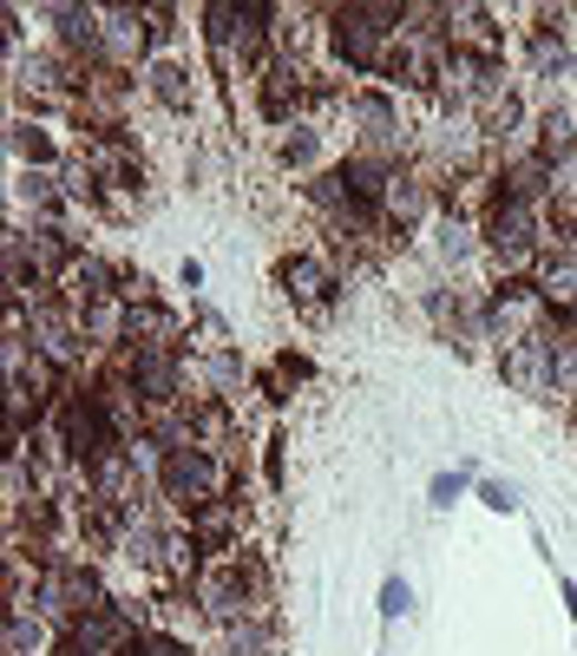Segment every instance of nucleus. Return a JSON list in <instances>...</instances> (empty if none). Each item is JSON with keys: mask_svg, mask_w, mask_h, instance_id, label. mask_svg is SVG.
Instances as JSON below:
<instances>
[{"mask_svg": "<svg viewBox=\"0 0 577 656\" xmlns=\"http://www.w3.org/2000/svg\"><path fill=\"white\" fill-rule=\"evenodd\" d=\"M33 604L53 624H79L85 610H99V578L85 565H72V558H47V572L33 584Z\"/></svg>", "mask_w": 577, "mask_h": 656, "instance_id": "f03ea898", "label": "nucleus"}, {"mask_svg": "<svg viewBox=\"0 0 577 656\" xmlns=\"http://www.w3.org/2000/svg\"><path fill=\"white\" fill-rule=\"evenodd\" d=\"M532 67L545 79H558L565 67H571V47H565V33H551V27H538L532 33Z\"/></svg>", "mask_w": 577, "mask_h": 656, "instance_id": "a211bd4d", "label": "nucleus"}, {"mask_svg": "<svg viewBox=\"0 0 577 656\" xmlns=\"http://www.w3.org/2000/svg\"><path fill=\"white\" fill-rule=\"evenodd\" d=\"M571 112H565V105H551V112H545V119H538V151H545V164H551V158H571Z\"/></svg>", "mask_w": 577, "mask_h": 656, "instance_id": "f3484780", "label": "nucleus"}, {"mask_svg": "<svg viewBox=\"0 0 577 656\" xmlns=\"http://www.w3.org/2000/svg\"><path fill=\"white\" fill-rule=\"evenodd\" d=\"M144 79H151V99H158V105H171V112H184V105H191V92H198L191 73H184V67H171V60H158Z\"/></svg>", "mask_w": 577, "mask_h": 656, "instance_id": "f8f14e48", "label": "nucleus"}, {"mask_svg": "<svg viewBox=\"0 0 577 656\" xmlns=\"http://www.w3.org/2000/svg\"><path fill=\"white\" fill-rule=\"evenodd\" d=\"M538 191H551V164H545V158H525V164H512V171H505V198L532 204Z\"/></svg>", "mask_w": 577, "mask_h": 656, "instance_id": "2eb2a0df", "label": "nucleus"}, {"mask_svg": "<svg viewBox=\"0 0 577 656\" xmlns=\"http://www.w3.org/2000/svg\"><path fill=\"white\" fill-rule=\"evenodd\" d=\"M132 335H139V342H171V335H178V315L158 309V302H139V309H132Z\"/></svg>", "mask_w": 577, "mask_h": 656, "instance_id": "6ab92c4d", "label": "nucleus"}, {"mask_svg": "<svg viewBox=\"0 0 577 656\" xmlns=\"http://www.w3.org/2000/svg\"><path fill=\"white\" fill-rule=\"evenodd\" d=\"M13 151H20V158H33V164H53V139H47V132H33V125H13Z\"/></svg>", "mask_w": 577, "mask_h": 656, "instance_id": "393cba45", "label": "nucleus"}, {"mask_svg": "<svg viewBox=\"0 0 577 656\" xmlns=\"http://www.w3.org/2000/svg\"><path fill=\"white\" fill-rule=\"evenodd\" d=\"M270 624H230V656H270Z\"/></svg>", "mask_w": 577, "mask_h": 656, "instance_id": "4be33fe9", "label": "nucleus"}, {"mask_svg": "<svg viewBox=\"0 0 577 656\" xmlns=\"http://www.w3.org/2000/svg\"><path fill=\"white\" fill-rule=\"evenodd\" d=\"M381 211H387L394 223H421V211H427V191H421L414 178H394V184H387V198H381Z\"/></svg>", "mask_w": 577, "mask_h": 656, "instance_id": "dca6fc26", "label": "nucleus"}, {"mask_svg": "<svg viewBox=\"0 0 577 656\" xmlns=\"http://www.w3.org/2000/svg\"><path fill=\"white\" fill-rule=\"evenodd\" d=\"M486 243L499 250L505 263L532 256V243H538V211H532V204H518V198H499V204H493V218H486Z\"/></svg>", "mask_w": 577, "mask_h": 656, "instance_id": "39448f33", "label": "nucleus"}, {"mask_svg": "<svg viewBox=\"0 0 577 656\" xmlns=\"http://www.w3.org/2000/svg\"><path fill=\"white\" fill-rule=\"evenodd\" d=\"M439 256H446V263H459V256H466V230H459V223H446V230H439Z\"/></svg>", "mask_w": 577, "mask_h": 656, "instance_id": "7c9ffc66", "label": "nucleus"}, {"mask_svg": "<svg viewBox=\"0 0 577 656\" xmlns=\"http://www.w3.org/2000/svg\"><path fill=\"white\" fill-rule=\"evenodd\" d=\"M283 283H288V295H295V302H308V309H328V290H335V283H328V270H322L315 256H288Z\"/></svg>", "mask_w": 577, "mask_h": 656, "instance_id": "9d476101", "label": "nucleus"}, {"mask_svg": "<svg viewBox=\"0 0 577 656\" xmlns=\"http://www.w3.org/2000/svg\"><path fill=\"white\" fill-rule=\"evenodd\" d=\"M551 335V329H545ZM551 387L558 394H577V335H558L551 342Z\"/></svg>", "mask_w": 577, "mask_h": 656, "instance_id": "412c9836", "label": "nucleus"}, {"mask_svg": "<svg viewBox=\"0 0 577 656\" xmlns=\"http://www.w3.org/2000/svg\"><path fill=\"white\" fill-rule=\"evenodd\" d=\"M348 119L367 132V145H381V151L401 139V119H394V99H387V92H355V99H348Z\"/></svg>", "mask_w": 577, "mask_h": 656, "instance_id": "6e6552de", "label": "nucleus"}, {"mask_svg": "<svg viewBox=\"0 0 577 656\" xmlns=\"http://www.w3.org/2000/svg\"><path fill=\"white\" fill-rule=\"evenodd\" d=\"M178 355H171V342H139V355H132V387H139L144 401H158V407H171L178 401Z\"/></svg>", "mask_w": 577, "mask_h": 656, "instance_id": "423d86ee", "label": "nucleus"}, {"mask_svg": "<svg viewBox=\"0 0 577 656\" xmlns=\"http://www.w3.org/2000/svg\"><path fill=\"white\" fill-rule=\"evenodd\" d=\"M505 374L518 387H551V335H525L505 349Z\"/></svg>", "mask_w": 577, "mask_h": 656, "instance_id": "1a4fd4ad", "label": "nucleus"}, {"mask_svg": "<svg viewBox=\"0 0 577 656\" xmlns=\"http://www.w3.org/2000/svg\"><path fill=\"white\" fill-rule=\"evenodd\" d=\"M223 538H230V506H204L198 512V545L223 552Z\"/></svg>", "mask_w": 577, "mask_h": 656, "instance_id": "b1692460", "label": "nucleus"}, {"mask_svg": "<svg viewBox=\"0 0 577 656\" xmlns=\"http://www.w3.org/2000/svg\"><path fill=\"white\" fill-rule=\"evenodd\" d=\"M139 644L132 637V617L119 610V604H99V610H85L79 624H72V650L79 656H125Z\"/></svg>", "mask_w": 577, "mask_h": 656, "instance_id": "20e7f679", "label": "nucleus"}, {"mask_svg": "<svg viewBox=\"0 0 577 656\" xmlns=\"http://www.w3.org/2000/svg\"><path fill=\"white\" fill-rule=\"evenodd\" d=\"M407 20V7H342L335 13V53L348 67H387V33Z\"/></svg>", "mask_w": 577, "mask_h": 656, "instance_id": "f257e3e1", "label": "nucleus"}, {"mask_svg": "<svg viewBox=\"0 0 577 656\" xmlns=\"http://www.w3.org/2000/svg\"><path fill=\"white\" fill-rule=\"evenodd\" d=\"M479 499H486L493 512H512V506H518V486H512V480H486V493H479Z\"/></svg>", "mask_w": 577, "mask_h": 656, "instance_id": "c756f323", "label": "nucleus"}, {"mask_svg": "<svg viewBox=\"0 0 577 656\" xmlns=\"http://www.w3.org/2000/svg\"><path fill=\"white\" fill-rule=\"evenodd\" d=\"M538 295H545L558 315H565V309H577V263H571V256H565V263H558V270L538 283Z\"/></svg>", "mask_w": 577, "mask_h": 656, "instance_id": "aec40b11", "label": "nucleus"}, {"mask_svg": "<svg viewBox=\"0 0 577 656\" xmlns=\"http://www.w3.org/2000/svg\"><path fill=\"white\" fill-rule=\"evenodd\" d=\"M33 650H40V624L13 610V617H7V656H33Z\"/></svg>", "mask_w": 577, "mask_h": 656, "instance_id": "5701e85b", "label": "nucleus"}, {"mask_svg": "<svg viewBox=\"0 0 577 656\" xmlns=\"http://www.w3.org/2000/svg\"><path fill=\"white\" fill-rule=\"evenodd\" d=\"M164 499H178L184 512H204L216 506V486H223V466H216L204 446H171L164 453Z\"/></svg>", "mask_w": 577, "mask_h": 656, "instance_id": "7ed1b4c3", "label": "nucleus"}, {"mask_svg": "<svg viewBox=\"0 0 577 656\" xmlns=\"http://www.w3.org/2000/svg\"><path fill=\"white\" fill-rule=\"evenodd\" d=\"M459 486H466V473H439V480H433V506H453Z\"/></svg>", "mask_w": 577, "mask_h": 656, "instance_id": "2f4dec72", "label": "nucleus"}, {"mask_svg": "<svg viewBox=\"0 0 577 656\" xmlns=\"http://www.w3.org/2000/svg\"><path fill=\"white\" fill-rule=\"evenodd\" d=\"M33 342H40V355L72 362V355H79V342H85V329H79V315L53 309V302H40V309H33Z\"/></svg>", "mask_w": 577, "mask_h": 656, "instance_id": "0eeeda50", "label": "nucleus"}, {"mask_svg": "<svg viewBox=\"0 0 577 656\" xmlns=\"http://www.w3.org/2000/svg\"><path fill=\"white\" fill-rule=\"evenodd\" d=\"M407 604H414V591H407V578H387V584H381V610H387V617H401Z\"/></svg>", "mask_w": 577, "mask_h": 656, "instance_id": "cd10ccee", "label": "nucleus"}, {"mask_svg": "<svg viewBox=\"0 0 577 656\" xmlns=\"http://www.w3.org/2000/svg\"><path fill=\"white\" fill-rule=\"evenodd\" d=\"M53 20H60V40H67V47H79V53H99V47H105L99 20H92L85 7H53Z\"/></svg>", "mask_w": 577, "mask_h": 656, "instance_id": "4468645a", "label": "nucleus"}, {"mask_svg": "<svg viewBox=\"0 0 577 656\" xmlns=\"http://www.w3.org/2000/svg\"><path fill=\"white\" fill-rule=\"evenodd\" d=\"M79 329H85L92 342H119V335H132V315H119V302H112V295H99V302H85V309H79Z\"/></svg>", "mask_w": 577, "mask_h": 656, "instance_id": "9b49d317", "label": "nucleus"}, {"mask_svg": "<svg viewBox=\"0 0 577 656\" xmlns=\"http://www.w3.org/2000/svg\"><path fill=\"white\" fill-rule=\"evenodd\" d=\"M139 656H191L178 637H164V630H144L139 637Z\"/></svg>", "mask_w": 577, "mask_h": 656, "instance_id": "c85d7f7f", "label": "nucleus"}, {"mask_svg": "<svg viewBox=\"0 0 577 656\" xmlns=\"http://www.w3.org/2000/svg\"><path fill=\"white\" fill-rule=\"evenodd\" d=\"M67 256H72V250L60 243V236H53V230H47V236H33V263H40V270H60Z\"/></svg>", "mask_w": 577, "mask_h": 656, "instance_id": "a878e982", "label": "nucleus"}, {"mask_svg": "<svg viewBox=\"0 0 577 656\" xmlns=\"http://www.w3.org/2000/svg\"><path fill=\"white\" fill-rule=\"evenodd\" d=\"M151 40H158V27H139V13H112V33H105L112 60H139Z\"/></svg>", "mask_w": 577, "mask_h": 656, "instance_id": "ddd939ff", "label": "nucleus"}, {"mask_svg": "<svg viewBox=\"0 0 577 656\" xmlns=\"http://www.w3.org/2000/svg\"><path fill=\"white\" fill-rule=\"evenodd\" d=\"M283 158H288V164H308V158H315V132H308V125H295V132L283 139Z\"/></svg>", "mask_w": 577, "mask_h": 656, "instance_id": "bb28decb", "label": "nucleus"}]
</instances>
